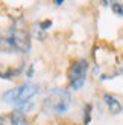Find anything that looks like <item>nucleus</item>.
<instances>
[{
	"label": "nucleus",
	"instance_id": "obj_1",
	"mask_svg": "<svg viewBox=\"0 0 123 125\" xmlns=\"http://www.w3.org/2000/svg\"><path fill=\"white\" fill-rule=\"evenodd\" d=\"M71 105V96L65 89H53L43 101V111L46 115H64Z\"/></svg>",
	"mask_w": 123,
	"mask_h": 125
},
{
	"label": "nucleus",
	"instance_id": "obj_2",
	"mask_svg": "<svg viewBox=\"0 0 123 125\" xmlns=\"http://www.w3.org/2000/svg\"><path fill=\"white\" fill-rule=\"evenodd\" d=\"M38 92H40V85L38 84H32V83L21 84V85H18V87H14V89L5 92L2 99L6 104L20 107V105L29 102V99H32Z\"/></svg>",
	"mask_w": 123,
	"mask_h": 125
},
{
	"label": "nucleus",
	"instance_id": "obj_3",
	"mask_svg": "<svg viewBox=\"0 0 123 125\" xmlns=\"http://www.w3.org/2000/svg\"><path fill=\"white\" fill-rule=\"evenodd\" d=\"M87 75H88V61L85 58L75 60L67 70V79H69L70 89L81 90L87 81Z\"/></svg>",
	"mask_w": 123,
	"mask_h": 125
},
{
	"label": "nucleus",
	"instance_id": "obj_4",
	"mask_svg": "<svg viewBox=\"0 0 123 125\" xmlns=\"http://www.w3.org/2000/svg\"><path fill=\"white\" fill-rule=\"evenodd\" d=\"M11 40L14 43L17 52H29L30 51V34L24 28H14L11 31Z\"/></svg>",
	"mask_w": 123,
	"mask_h": 125
},
{
	"label": "nucleus",
	"instance_id": "obj_5",
	"mask_svg": "<svg viewBox=\"0 0 123 125\" xmlns=\"http://www.w3.org/2000/svg\"><path fill=\"white\" fill-rule=\"evenodd\" d=\"M103 101H105L108 110L111 111L113 115H120L122 111H123V105L119 102V99L115 98V96L109 95V93H105V95H103Z\"/></svg>",
	"mask_w": 123,
	"mask_h": 125
},
{
	"label": "nucleus",
	"instance_id": "obj_6",
	"mask_svg": "<svg viewBox=\"0 0 123 125\" xmlns=\"http://www.w3.org/2000/svg\"><path fill=\"white\" fill-rule=\"evenodd\" d=\"M0 51H3L6 53L17 52V49H15V46H14V43H12L9 35H0Z\"/></svg>",
	"mask_w": 123,
	"mask_h": 125
},
{
	"label": "nucleus",
	"instance_id": "obj_7",
	"mask_svg": "<svg viewBox=\"0 0 123 125\" xmlns=\"http://www.w3.org/2000/svg\"><path fill=\"white\" fill-rule=\"evenodd\" d=\"M9 121L12 125H27V121H26V116H24L23 111L20 110H14L12 113L9 115Z\"/></svg>",
	"mask_w": 123,
	"mask_h": 125
},
{
	"label": "nucleus",
	"instance_id": "obj_8",
	"mask_svg": "<svg viewBox=\"0 0 123 125\" xmlns=\"http://www.w3.org/2000/svg\"><path fill=\"white\" fill-rule=\"evenodd\" d=\"M91 111H93V105L85 104V107H84V125H88L91 122Z\"/></svg>",
	"mask_w": 123,
	"mask_h": 125
},
{
	"label": "nucleus",
	"instance_id": "obj_9",
	"mask_svg": "<svg viewBox=\"0 0 123 125\" xmlns=\"http://www.w3.org/2000/svg\"><path fill=\"white\" fill-rule=\"evenodd\" d=\"M111 9L115 15L119 17H123V3L122 2H113L111 3Z\"/></svg>",
	"mask_w": 123,
	"mask_h": 125
},
{
	"label": "nucleus",
	"instance_id": "obj_10",
	"mask_svg": "<svg viewBox=\"0 0 123 125\" xmlns=\"http://www.w3.org/2000/svg\"><path fill=\"white\" fill-rule=\"evenodd\" d=\"M38 26H40V29H49L52 26V20H44V21H41Z\"/></svg>",
	"mask_w": 123,
	"mask_h": 125
},
{
	"label": "nucleus",
	"instance_id": "obj_11",
	"mask_svg": "<svg viewBox=\"0 0 123 125\" xmlns=\"http://www.w3.org/2000/svg\"><path fill=\"white\" fill-rule=\"evenodd\" d=\"M32 75H34V66H30V69L27 70V76L30 78V76H32Z\"/></svg>",
	"mask_w": 123,
	"mask_h": 125
},
{
	"label": "nucleus",
	"instance_id": "obj_12",
	"mask_svg": "<svg viewBox=\"0 0 123 125\" xmlns=\"http://www.w3.org/2000/svg\"><path fill=\"white\" fill-rule=\"evenodd\" d=\"M64 2H62V0H56V2H55V5H56V6H61V5H62Z\"/></svg>",
	"mask_w": 123,
	"mask_h": 125
},
{
	"label": "nucleus",
	"instance_id": "obj_13",
	"mask_svg": "<svg viewBox=\"0 0 123 125\" xmlns=\"http://www.w3.org/2000/svg\"><path fill=\"white\" fill-rule=\"evenodd\" d=\"M0 125H5V116H0Z\"/></svg>",
	"mask_w": 123,
	"mask_h": 125
}]
</instances>
